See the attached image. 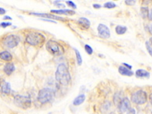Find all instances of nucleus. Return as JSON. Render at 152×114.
I'll return each mask as SVG.
<instances>
[{"instance_id":"obj_1","label":"nucleus","mask_w":152,"mask_h":114,"mask_svg":"<svg viewBox=\"0 0 152 114\" xmlns=\"http://www.w3.org/2000/svg\"><path fill=\"white\" fill-rule=\"evenodd\" d=\"M56 80L63 86H67L71 81V76L67 66L60 64L57 67L55 72Z\"/></svg>"},{"instance_id":"obj_2","label":"nucleus","mask_w":152,"mask_h":114,"mask_svg":"<svg viewBox=\"0 0 152 114\" xmlns=\"http://www.w3.org/2000/svg\"><path fill=\"white\" fill-rule=\"evenodd\" d=\"M55 95V91L51 88L42 89L39 92L37 100L40 103L45 104L53 100Z\"/></svg>"},{"instance_id":"obj_3","label":"nucleus","mask_w":152,"mask_h":114,"mask_svg":"<svg viewBox=\"0 0 152 114\" xmlns=\"http://www.w3.org/2000/svg\"><path fill=\"white\" fill-rule=\"evenodd\" d=\"M47 50L52 55L55 56H59L63 54L65 50L62 45L53 40H49L46 44Z\"/></svg>"},{"instance_id":"obj_4","label":"nucleus","mask_w":152,"mask_h":114,"mask_svg":"<svg viewBox=\"0 0 152 114\" xmlns=\"http://www.w3.org/2000/svg\"><path fill=\"white\" fill-rule=\"evenodd\" d=\"M26 40L27 43L32 46H37L45 42V37L41 33L32 32L28 35Z\"/></svg>"},{"instance_id":"obj_5","label":"nucleus","mask_w":152,"mask_h":114,"mask_svg":"<svg viewBox=\"0 0 152 114\" xmlns=\"http://www.w3.org/2000/svg\"><path fill=\"white\" fill-rule=\"evenodd\" d=\"M14 104L20 108L27 109L30 107L32 105V100L30 97L17 95L14 98Z\"/></svg>"},{"instance_id":"obj_6","label":"nucleus","mask_w":152,"mask_h":114,"mask_svg":"<svg viewBox=\"0 0 152 114\" xmlns=\"http://www.w3.org/2000/svg\"><path fill=\"white\" fill-rule=\"evenodd\" d=\"M147 100V93L143 90H137L131 95V101L137 105H143L146 103Z\"/></svg>"},{"instance_id":"obj_7","label":"nucleus","mask_w":152,"mask_h":114,"mask_svg":"<svg viewBox=\"0 0 152 114\" xmlns=\"http://www.w3.org/2000/svg\"><path fill=\"white\" fill-rule=\"evenodd\" d=\"M20 41V38L16 35H10L5 38L3 43L8 48H13L17 47Z\"/></svg>"},{"instance_id":"obj_8","label":"nucleus","mask_w":152,"mask_h":114,"mask_svg":"<svg viewBox=\"0 0 152 114\" xmlns=\"http://www.w3.org/2000/svg\"><path fill=\"white\" fill-rule=\"evenodd\" d=\"M98 32L100 37L104 39H108L111 36L110 30L107 26L104 24L100 23L98 26Z\"/></svg>"},{"instance_id":"obj_9","label":"nucleus","mask_w":152,"mask_h":114,"mask_svg":"<svg viewBox=\"0 0 152 114\" xmlns=\"http://www.w3.org/2000/svg\"><path fill=\"white\" fill-rule=\"evenodd\" d=\"M119 110L121 112H125L131 108V102L128 98H124L121 99L118 104Z\"/></svg>"},{"instance_id":"obj_10","label":"nucleus","mask_w":152,"mask_h":114,"mask_svg":"<svg viewBox=\"0 0 152 114\" xmlns=\"http://www.w3.org/2000/svg\"><path fill=\"white\" fill-rule=\"evenodd\" d=\"M11 85L10 83L4 80L0 81V91L4 94L8 95L11 93Z\"/></svg>"},{"instance_id":"obj_11","label":"nucleus","mask_w":152,"mask_h":114,"mask_svg":"<svg viewBox=\"0 0 152 114\" xmlns=\"http://www.w3.org/2000/svg\"><path fill=\"white\" fill-rule=\"evenodd\" d=\"M30 14L34 15L36 16H39L43 18H47L49 19H53V20H64V18L55 16L54 14H47V13H31Z\"/></svg>"},{"instance_id":"obj_12","label":"nucleus","mask_w":152,"mask_h":114,"mask_svg":"<svg viewBox=\"0 0 152 114\" xmlns=\"http://www.w3.org/2000/svg\"><path fill=\"white\" fill-rule=\"evenodd\" d=\"M118 72L120 74L124 76L131 77V76H133L134 74V72L132 70L128 69V68H126L124 65H121L119 67Z\"/></svg>"},{"instance_id":"obj_13","label":"nucleus","mask_w":152,"mask_h":114,"mask_svg":"<svg viewBox=\"0 0 152 114\" xmlns=\"http://www.w3.org/2000/svg\"><path fill=\"white\" fill-rule=\"evenodd\" d=\"M51 12L57 14H65V15H74L76 12L73 10L70 9H61V10H52Z\"/></svg>"},{"instance_id":"obj_14","label":"nucleus","mask_w":152,"mask_h":114,"mask_svg":"<svg viewBox=\"0 0 152 114\" xmlns=\"http://www.w3.org/2000/svg\"><path fill=\"white\" fill-rule=\"evenodd\" d=\"M78 23L82 28L85 29H88L90 28V21L89 19L86 17H80L78 20Z\"/></svg>"},{"instance_id":"obj_15","label":"nucleus","mask_w":152,"mask_h":114,"mask_svg":"<svg viewBox=\"0 0 152 114\" xmlns=\"http://www.w3.org/2000/svg\"><path fill=\"white\" fill-rule=\"evenodd\" d=\"M14 70H15V66L13 63L11 62H8L6 64L4 67V72L8 76L11 75Z\"/></svg>"},{"instance_id":"obj_16","label":"nucleus","mask_w":152,"mask_h":114,"mask_svg":"<svg viewBox=\"0 0 152 114\" xmlns=\"http://www.w3.org/2000/svg\"><path fill=\"white\" fill-rule=\"evenodd\" d=\"M150 76V73L143 69H139L136 72V76L138 78H149Z\"/></svg>"},{"instance_id":"obj_17","label":"nucleus","mask_w":152,"mask_h":114,"mask_svg":"<svg viewBox=\"0 0 152 114\" xmlns=\"http://www.w3.org/2000/svg\"><path fill=\"white\" fill-rule=\"evenodd\" d=\"M0 58L6 61H11L13 59V56L8 51H5L0 53Z\"/></svg>"},{"instance_id":"obj_18","label":"nucleus","mask_w":152,"mask_h":114,"mask_svg":"<svg viewBox=\"0 0 152 114\" xmlns=\"http://www.w3.org/2000/svg\"><path fill=\"white\" fill-rule=\"evenodd\" d=\"M85 99H86V96L84 94L80 95L78 96H77L73 101V105H74V106L80 105L84 102Z\"/></svg>"},{"instance_id":"obj_19","label":"nucleus","mask_w":152,"mask_h":114,"mask_svg":"<svg viewBox=\"0 0 152 114\" xmlns=\"http://www.w3.org/2000/svg\"><path fill=\"white\" fill-rule=\"evenodd\" d=\"M127 30V28L126 26H123L121 25H118L115 28V32L119 35H124Z\"/></svg>"},{"instance_id":"obj_20","label":"nucleus","mask_w":152,"mask_h":114,"mask_svg":"<svg viewBox=\"0 0 152 114\" xmlns=\"http://www.w3.org/2000/svg\"><path fill=\"white\" fill-rule=\"evenodd\" d=\"M140 14L141 16L143 18H146L148 17L149 14V10L148 7H143L140 8Z\"/></svg>"},{"instance_id":"obj_21","label":"nucleus","mask_w":152,"mask_h":114,"mask_svg":"<svg viewBox=\"0 0 152 114\" xmlns=\"http://www.w3.org/2000/svg\"><path fill=\"white\" fill-rule=\"evenodd\" d=\"M74 50L75 51V54H76V59H77V64L78 65H81L82 64V62H83V59H82L81 54H80L79 51L77 50V49L74 48Z\"/></svg>"},{"instance_id":"obj_22","label":"nucleus","mask_w":152,"mask_h":114,"mask_svg":"<svg viewBox=\"0 0 152 114\" xmlns=\"http://www.w3.org/2000/svg\"><path fill=\"white\" fill-rule=\"evenodd\" d=\"M103 7L106 8H108V9H112V8H114L117 7V4L115 3H114V2H107L105 3L103 5Z\"/></svg>"},{"instance_id":"obj_23","label":"nucleus","mask_w":152,"mask_h":114,"mask_svg":"<svg viewBox=\"0 0 152 114\" xmlns=\"http://www.w3.org/2000/svg\"><path fill=\"white\" fill-rule=\"evenodd\" d=\"M111 106V103L108 102V101H106L105 102L102 106V110L103 112H106L107 110H109Z\"/></svg>"},{"instance_id":"obj_24","label":"nucleus","mask_w":152,"mask_h":114,"mask_svg":"<svg viewBox=\"0 0 152 114\" xmlns=\"http://www.w3.org/2000/svg\"><path fill=\"white\" fill-rule=\"evenodd\" d=\"M84 50H85V51L89 55H92L93 52V50L92 49V48L90 46V45H89L88 44L84 45Z\"/></svg>"},{"instance_id":"obj_25","label":"nucleus","mask_w":152,"mask_h":114,"mask_svg":"<svg viewBox=\"0 0 152 114\" xmlns=\"http://www.w3.org/2000/svg\"><path fill=\"white\" fill-rule=\"evenodd\" d=\"M146 47L148 54L152 57V48L151 47V45L150 44V43H148V42H146Z\"/></svg>"},{"instance_id":"obj_26","label":"nucleus","mask_w":152,"mask_h":114,"mask_svg":"<svg viewBox=\"0 0 152 114\" xmlns=\"http://www.w3.org/2000/svg\"><path fill=\"white\" fill-rule=\"evenodd\" d=\"M66 3L67 4V5L69 7H71L72 8H73V9H76L77 8V6H76V4L74 2L71 1H66Z\"/></svg>"},{"instance_id":"obj_27","label":"nucleus","mask_w":152,"mask_h":114,"mask_svg":"<svg viewBox=\"0 0 152 114\" xmlns=\"http://www.w3.org/2000/svg\"><path fill=\"white\" fill-rule=\"evenodd\" d=\"M11 23L10 22H2L1 24H0V26H1L3 28H6L10 26L11 25Z\"/></svg>"},{"instance_id":"obj_28","label":"nucleus","mask_w":152,"mask_h":114,"mask_svg":"<svg viewBox=\"0 0 152 114\" xmlns=\"http://www.w3.org/2000/svg\"><path fill=\"white\" fill-rule=\"evenodd\" d=\"M136 3L134 0H126L125 1V3L128 6H133Z\"/></svg>"},{"instance_id":"obj_29","label":"nucleus","mask_w":152,"mask_h":114,"mask_svg":"<svg viewBox=\"0 0 152 114\" xmlns=\"http://www.w3.org/2000/svg\"><path fill=\"white\" fill-rule=\"evenodd\" d=\"M59 3H60V1H54V3L55 4V5H56L57 7L64 8V7H65V5L63 4H60Z\"/></svg>"},{"instance_id":"obj_30","label":"nucleus","mask_w":152,"mask_h":114,"mask_svg":"<svg viewBox=\"0 0 152 114\" xmlns=\"http://www.w3.org/2000/svg\"><path fill=\"white\" fill-rule=\"evenodd\" d=\"M127 114H136V111L134 108H130L128 110Z\"/></svg>"},{"instance_id":"obj_31","label":"nucleus","mask_w":152,"mask_h":114,"mask_svg":"<svg viewBox=\"0 0 152 114\" xmlns=\"http://www.w3.org/2000/svg\"><path fill=\"white\" fill-rule=\"evenodd\" d=\"M6 13V10L2 7H0V15H4Z\"/></svg>"},{"instance_id":"obj_32","label":"nucleus","mask_w":152,"mask_h":114,"mask_svg":"<svg viewBox=\"0 0 152 114\" xmlns=\"http://www.w3.org/2000/svg\"><path fill=\"white\" fill-rule=\"evenodd\" d=\"M93 7L95 9H99L102 7V6L99 4H93Z\"/></svg>"},{"instance_id":"obj_33","label":"nucleus","mask_w":152,"mask_h":114,"mask_svg":"<svg viewBox=\"0 0 152 114\" xmlns=\"http://www.w3.org/2000/svg\"><path fill=\"white\" fill-rule=\"evenodd\" d=\"M123 65H124V67H125L126 68H128V69H129V70H131V68H132V66L131 65H129V64H128L127 63H123Z\"/></svg>"},{"instance_id":"obj_34","label":"nucleus","mask_w":152,"mask_h":114,"mask_svg":"<svg viewBox=\"0 0 152 114\" xmlns=\"http://www.w3.org/2000/svg\"><path fill=\"white\" fill-rule=\"evenodd\" d=\"M40 20H43V21H48V22H51V23H57V22L52 20H47V19H44V18H41Z\"/></svg>"},{"instance_id":"obj_35","label":"nucleus","mask_w":152,"mask_h":114,"mask_svg":"<svg viewBox=\"0 0 152 114\" xmlns=\"http://www.w3.org/2000/svg\"><path fill=\"white\" fill-rule=\"evenodd\" d=\"M148 17L149 18V19L150 20H152V8L151 9L150 11L149 12V14H148Z\"/></svg>"},{"instance_id":"obj_36","label":"nucleus","mask_w":152,"mask_h":114,"mask_svg":"<svg viewBox=\"0 0 152 114\" xmlns=\"http://www.w3.org/2000/svg\"><path fill=\"white\" fill-rule=\"evenodd\" d=\"M3 19L4 20H12V18L10 16H5L4 17H3Z\"/></svg>"},{"instance_id":"obj_37","label":"nucleus","mask_w":152,"mask_h":114,"mask_svg":"<svg viewBox=\"0 0 152 114\" xmlns=\"http://www.w3.org/2000/svg\"><path fill=\"white\" fill-rule=\"evenodd\" d=\"M148 29L149 32L152 34V24L150 25H149V26H148Z\"/></svg>"},{"instance_id":"obj_38","label":"nucleus","mask_w":152,"mask_h":114,"mask_svg":"<svg viewBox=\"0 0 152 114\" xmlns=\"http://www.w3.org/2000/svg\"><path fill=\"white\" fill-rule=\"evenodd\" d=\"M149 101L150 103L152 105V93L149 95Z\"/></svg>"},{"instance_id":"obj_39","label":"nucleus","mask_w":152,"mask_h":114,"mask_svg":"<svg viewBox=\"0 0 152 114\" xmlns=\"http://www.w3.org/2000/svg\"><path fill=\"white\" fill-rule=\"evenodd\" d=\"M149 42H150V44L152 45V37L150 38V39H149Z\"/></svg>"},{"instance_id":"obj_40","label":"nucleus","mask_w":152,"mask_h":114,"mask_svg":"<svg viewBox=\"0 0 152 114\" xmlns=\"http://www.w3.org/2000/svg\"><path fill=\"white\" fill-rule=\"evenodd\" d=\"M119 114H122V113H119Z\"/></svg>"}]
</instances>
